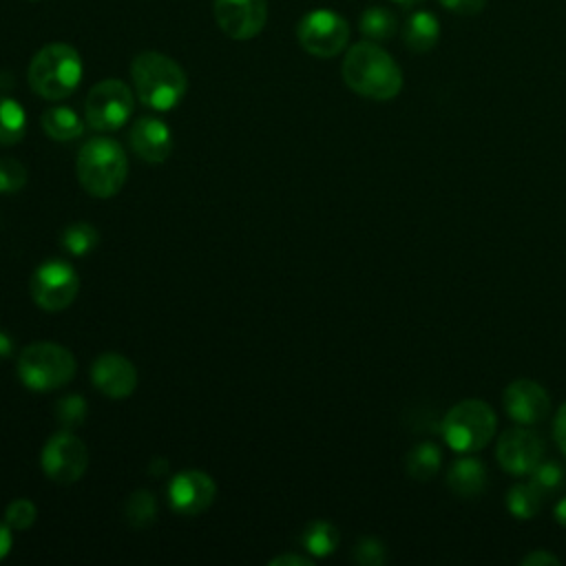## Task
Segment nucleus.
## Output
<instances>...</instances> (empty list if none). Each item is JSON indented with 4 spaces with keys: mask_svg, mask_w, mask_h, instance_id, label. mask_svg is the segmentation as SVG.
<instances>
[{
    "mask_svg": "<svg viewBox=\"0 0 566 566\" xmlns=\"http://www.w3.org/2000/svg\"><path fill=\"white\" fill-rule=\"evenodd\" d=\"M18 376L33 391H53L75 376V358L57 343H31L18 358Z\"/></svg>",
    "mask_w": 566,
    "mask_h": 566,
    "instance_id": "6",
    "label": "nucleus"
},
{
    "mask_svg": "<svg viewBox=\"0 0 566 566\" xmlns=\"http://www.w3.org/2000/svg\"><path fill=\"white\" fill-rule=\"evenodd\" d=\"M133 113V91L122 80H102L97 82L84 102V115L91 128L95 130H117L122 128Z\"/></svg>",
    "mask_w": 566,
    "mask_h": 566,
    "instance_id": "7",
    "label": "nucleus"
},
{
    "mask_svg": "<svg viewBox=\"0 0 566 566\" xmlns=\"http://www.w3.org/2000/svg\"><path fill=\"white\" fill-rule=\"evenodd\" d=\"M29 84L35 95L57 102L69 97L82 80V57L66 42L42 46L29 62Z\"/></svg>",
    "mask_w": 566,
    "mask_h": 566,
    "instance_id": "4",
    "label": "nucleus"
},
{
    "mask_svg": "<svg viewBox=\"0 0 566 566\" xmlns=\"http://www.w3.org/2000/svg\"><path fill=\"white\" fill-rule=\"evenodd\" d=\"M93 385L108 398H126L137 387V369L122 354L106 352L91 367Z\"/></svg>",
    "mask_w": 566,
    "mask_h": 566,
    "instance_id": "15",
    "label": "nucleus"
},
{
    "mask_svg": "<svg viewBox=\"0 0 566 566\" xmlns=\"http://www.w3.org/2000/svg\"><path fill=\"white\" fill-rule=\"evenodd\" d=\"M442 467V451L436 442H418L409 449L407 458H405V471L409 478L424 482L431 480Z\"/></svg>",
    "mask_w": 566,
    "mask_h": 566,
    "instance_id": "20",
    "label": "nucleus"
},
{
    "mask_svg": "<svg viewBox=\"0 0 566 566\" xmlns=\"http://www.w3.org/2000/svg\"><path fill=\"white\" fill-rule=\"evenodd\" d=\"M402 40H405L407 49H411L413 53L431 51L440 40L438 18L424 9L413 11L402 27Z\"/></svg>",
    "mask_w": 566,
    "mask_h": 566,
    "instance_id": "18",
    "label": "nucleus"
},
{
    "mask_svg": "<svg viewBox=\"0 0 566 566\" xmlns=\"http://www.w3.org/2000/svg\"><path fill=\"white\" fill-rule=\"evenodd\" d=\"M440 4L451 11V13H460V15H475L484 9L486 0H440Z\"/></svg>",
    "mask_w": 566,
    "mask_h": 566,
    "instance_id": "32",
    "label": "nucleus"
},
{
    "mask_svg": "<svg viewBox=\"0 0 566 566\" xmlns=\"http://www.w3.org/2000/svg\"><path fill=\"white\" fill-rule=\"evenodd\" d=\"M130 77L137 97L155 111L175 108L188 88L184 69L159 51H142L135 55L130 62Z\"/></svg>",
    "mask_w": 566,
    "mask_h": 566,
    "instance_id": "2",
    "label": "nucleus"
},
{
    "mask_svg": "<svg viewBox=\"0 0 566 566\" xmlns=\"http://www.w3.org/2000/svg\"><path fill=\"white\" fill-rule=\"evenodd\" d=\"M548 564L559 566V557L544 548H535L522 557V566H548Z\"/></svg>",
    "mask_w": 566,
    "mask_h": 566,
    "instance_id": "33",
    "label": "nucleus"
},
{
    "mask_svg": "<svg viewBox=\"0 0 566 566\" xmlns=\"http://www.w3.org/2000/svg\"><path fill=\"white\" fill-rule=\"evenodd\" d=\"M447 486L462 500L480 497L486 489V467L482 460L464 455L451 462L447 471Z\"/></svg>",
    "mask_w": 566,
    "mask_h": 566,
    "instance_id": "17",
    "label": "nucleus"
},
{
    "mask_svg": "<svg viewBox=\"0 0 566 566\" xmlns=\"http://www.w3.org/2000/svg\"><path fill=\"white\" fill-rule=\"evenodd\" d=\"M542 455V438L526 424L506 429L495 444V458L500 467L511 475H531Z\"/></svg>",
    "mask_w": 566,
    "mask_h": 566,
    "instance_id": "11",
    "label": "nucleus"
},
{
    "mask_svg": "<svg viewBox=\"0 0 566 566\" xmlns=\"http://www.w3.org/2000/svg\"><path fill=\"white\" fill-rule=\"evenodd\" d=\"M214 20L232 40H250L259 35L268 20L265 0H214Z\"/></svg>",
    "mask_w": 566,
    "mask_h": 566,
    "instance_id": "12",
    "label": "nucleus"
},
{
    "mask_svg": "<svg viewBox=\"0 0 566 566\" xmlns=\"http://www.w3.org/2000/svg\"><path fill=\"white\" fill-rule=\"evenodd\" d=\"M55 418L66 429L80 427L86 418V400L82 396H64L62 400H57Z\"/></svg>",
    "mask_w": 566,
    "mask_h": 566,
    "instance_id": "28",
    "label": "nucleus"
},
{
    "mask_svg": "<svg viewBox=\"0 0 566 566\" xmlns=\"http://www.w3.org/2000/svg\"><path fill=\"white\" fill-rule=\"evenodd\" d=\"M38 517V509L31 500H24V497H18L13 500L7 511H4V520L7 524L13 528V531H27Z\"/></svg>",
    "mask_w": 566,
    "mask_h": 566,
    "instance_id": "29",
    "label": "nucleus"
},
{
    "mask_svg": "<svg viewBox=\"0 0 566 566\" xmlns=\"http://www.w3.org/2000/svg\"><path fill=\"white\" fill-rule=\"evenodd\" d=\"M358 29L360 33L371 40V42H382V40H389L396 29H398V20L396 15L385 9V7H369L363 11L360 20H358Z\"/></svg>",
    "mask_w": 566,
    "mask_h": 566,
    "instance_id": "22",
    "label": "nucleus"
},
{
    "mask_svg": "<svg viewBox=\"0 0 566 566\" xmlns=\"http://www.w3.org/2000/svg\"><path fill=\"white\" fill-rule=\"evenodd\" d=\"M150 471H153L155 475H161V473H166V471H168V462H166V460H161V458H157V460H153Z\"/></svg>",
    "mask_w": 566,
    "mask_h": 566,
    "instance_id": "39",
    "label": "nucleus"
},
{
    "mask_svg": "<svg viewBox=\"0 0 566 566\" xmlns=\"http://www.w3.org/2000/svg\"><path fill=\"white\" fill-rule=\"evenodd\" d=\"M338 531L334 524L325 522V520H316L312 524L305 526L303 531V546L307 548V553H312L314 557H327L336 551L338 546Z\"/></svg>",
    "mask_w": 566,
    "mask_h": 566,
    "instance_id": "23",
    "label": "nucleus"
},
{
    "mask_svg": "<svg viewBox=\"0 0 566 566\" xmlns=\"http://www.w3.org/2000/svg\"><path fill=\"white\" fill-rule=\"evenodd\" d=\"M42 130L55 142H69L84 133V124L80 115L69 106H51L40 117Z\"/></svg>",
    "mask_w": 566,
    "mask_h": 566,
    "instance_id": "19",
    "label": "nucleus"
},
{
    "mask_svg": "<svg viewBox=\"0 0 566 566\" xmlns=\"http://www.w3.org/2000/svg\"><path fill=\"white\" fill-rule=\"evenodd\" d=\"M553 515H555V522H557L559 526H564V528H566V495L555 504Z\"/></svg>",
    "mask_w": 566,
    "mask_h": 566,
    "instance_id": "37",
    "label": "nucleus"
},
{
    "mask_svg": "<svg viewBox=\"0 0 566 566\" xmlns=\"http://www.w3.org/2000/svg\"><path fill=\"white\" fill-rule=\"evenodd\" d=\"M11 352H13V343H11L9 334L0 332V358H7Z\"/></svg>",
    "mask_w": 566,
    "mask_h": 566,
    "instance_id": "38",
    "label": "nucleus"
},
{
    "mask_svg": "<svg viewBox=\"0 0 566 566\" xmlns=\"http://www.w3.org/2000/svg\"><path fill=\"white\" fill-rule=\"evenodd\" d=\"M394 2H398V4H402V7H413V4H418L420 0H394Z\"/></svg>",
    "mask_w": 566,
    "mask_h": 566,
    "instance_id": "40",
    "label": "nucleus"
},
{
    "mask_svg": "<svg viewBox=\"0 0 566 566\" xmlns=\"http://www.w3.org/2000/svg\"><path fill=\"white\" fill-rule=\"evenodd\" d=\"M340 71L345 84L367 99L387 102L402 91L400 66L382 46L374 44L371 40L349 46Z\"/></svg>",
    "mask_w": 566,
    "mask_h": 566,
    "instance_id": "1",
    "label": "nucleus"
},
{
    "mask_svg": "<svg viewBox=\"0 0 566 566\" xmlns=\"http://www.w3.org/2000/svg\"><path fill=\"white\" fill-rule=\"evenodd\" d=\"M272 566H283V564H296V566H312V559L310 557H301V555H279V557H272L270 559Z\"/></svg>",
    "mask_w": 566,
    "mask_h": 566,
    "instance_id": "35",
    "label": "nucleus"
},
{
    "mask_svg": "<svg viewBox=\"0 0 566 566\" xmlns=\"http://www.w3.org/2000/svg\"><path fill=\"white\" fill-rule=\"evenodd\" d=\"M128 137H130L133 150L144 161H150V164L166 161L170 150H172V133L157 117H139L133 124Z\"/></svg>",
    "mask_w": 566,
    "mask_h": 566,
    "instance_id": "16",
    "label": "nucleus"
},
{
    "mask_svg": "<svg viewBox=\"0 0 566 566\" xmlns=\"http://www.w3.org/2000/svg\"><path fill=\"white\" fill-rule=\"evenodd\" d=\"M296 38L303 51L314 57L338 55L349 40V24L343 15L329 9H314L305 13L296 27Z\"/></svg>",
    "mask_w": 566,
    "mask_h": 566,
    "instance_id": "8",
    "label": "nucleus"
},
{
    "mask_svg": "<svg viewBox=\"0 0 566 566\" xmlns=\"http://www.w3.org/2000/svg\"><path fill=\"white\" fill-rule=\"evenodd\" d=\"M77 181L82 188L99 199L113 197L126 181L128 159L124 148L108 137H93L84 142L77 153Z\"/></svg>",
    "mask_w": 566,
    "mask_h": 566,
    "instance_id": "3",
    "label": "nucleus"
},
{
    "mask_svg": "<svg viewBox=\"0 0 566 566\" xmlns=\"http://www.w3.org/2000/svg\"><path fill=\"white\" fill-rule=\"evenodd\" d=\"M27 133V113L24 108L11 99L0 97V144H18Z\"/></svg>",
    "mask_w": 566,
    "mask_h": 566,
    "instance_id": "24",
    "label": "nucleus"
},
{
    "mask_svg": "<svg viewBox=\"0 0 566 566\" xmlns=\"http://www.w3.org/2000/svg\"><path fill=\"white\" fill-rule=\"evenodd\" d=\"M553 438L559 447V451L566 455V402L557 409L555 420H553Z\"/></svg>",
    "mask_w": 566,
    "mask_h": 566,
    "instance_id": "34",
    "label": "nucleus"
},
{
    "mask_svg": "<svg viewBox=\"0 0 566 566\" xmlns=\"http://www.w3.org/2000/svg\"><path fill=\"white\" fill-rule=\"evenodd\" d=\"M352 559L356 564L363 566H380L385 562V546L380 539L376 537H363L354 551H352Z\"/></svg>",
    "mask_w": 566,
    "mask_h": 566,
    "instance_id": "31",
    "label": "nucleus"
},
{
    "mask_svg": "<svg viewBox=\"0 0 566 566\" xmlns=\"http://www.w3.org/2000/svg\"><path fill=\"white\" fill-rule=\"evenodd\" d=\"M544 495L535 489L533 482L513 484L506 493V509L517 520H531L539 513Z\"/></svg>",
    "mask_w": 566,
    "mask_h": 566,
    "instance_id": "21",
    "label": "nucleus"
},
{
    "mask_svg": "<svg viewBox=\"0 0 566 566\" xmlns=\"http://www.w3.org/2000/svg\"><path fill=\"white\" fill-rule=\"evenodd\" d=\"M217 493L214 480L203 471H181L168 484L170 506L181 515L203 513Z\"/></svg>",
    "mask_w": 566,
    "mask_h": 566,
    "instance_id": "14",
    "label": "nucleus"
},
{
    "mask_svg": "<svg viewBox=\"0 0 566 566\" xmlns=\"http://www.w3.org/2000/svg\"><path fill=\"white\" fill-rule=\"evenodd\" d=\"M502 402L509 418L526 427L542 422L551 411L548 391L531 378H517L509 382L502 394Z\"/></svg>",
    "mask_w": 566,
    "mask_h": 566,
    "instance_id": "13",
    "label": "nucleus"
},
{
    "mask_svg": "<svg viewBox=\"0 0 566 566\" xmlns=\"http://www.w3.org/2000/svg\"><path fill=\"white\" fill-rule=\"evenodd\" d=\"M124 513H126V520L130 526L135 528H144L146 524H150L155 520V513H157V502L153 497V493L148 491H135L128 495L126 500V506H124Z\"/></svg>",
    "mask_w": 566,
    "mask_h": 566,
    "instance_id": "26",
    "label": "nucleus"
},
{
    "mask_svg": "<svg viewBox=\"0 0 566 566\" xmlns=\"http://www.w3.org/2000/svg\"><path fill=\"white\" fill-rule=\"evenodd\" d=\"M27 184V168L13 157H0V192H18Z\"/></svg>",
    "mask_w": 566,
    "mask_h": 566,
    "instance_id": "30",
    "label": "nucleus"
},
{
    "mask_svg": "<svg viewBox=\"0 0 566 566\" xmlns=\"http://www.w3.org/2000/svg\"><path fill=\"white\" fill-rule=\"evenodd\" d=\"M11 526L7 522H0V559L11 551V544H13V537H11Z\"/></svg>",
    "mask_w": 566,
    "mask_h": 566,
    "instance_id": "36",
    "label": "nucleus"
},
{
    "mask_svg": "<svg viewBox=\"0 0 566 566\" xmlns=\"http://www.w3.org/2000/svg\"><path fill=\"white\" fill-rule=\"evenodd\" d=\"M29 290L38 307L46 312H60L73 303L80 290V276L71 263L53 259L33 272Z\"/></svg>",
    "mask_w": 566,
    "mask_h": 566,
    "instance_id": "9",
    "label": "nucleus"
},
{
    "mask_svg": "<svg viewBox=\"0 0 566 566\" xmlns=\"http://www.w3.org/2000/svg\"><path fill=\"white\" fill-rule=\"evenodd\" d=\"M497 418L489 402L467 398L455 402L440 422V433L449 449L458 453H473L484 449L495 436Z\"/></svg>",
    "mask_w": 566,
    "mask_h": 566,
    "instance_id": "5",
    "label": "nucleus"
},
{
    "mask_svg": "<svg viewBox=\"0 0 566 566\" xmlns=\"http://www.w3.org/2000/svg\"><path fill=\"white\" fill-rule=\"evenodd\" d=\"M62 245L75 254V256H82V254H88L97 241H99V234H97V228L86 223V221H77V223H71L64 228L62 237H60Z\"/></svg>",
    "mask_w": 566,
    "mask_h": 566,
    "instance_id": "25",
    "label": "nucleus"
},
{
    "mask_svg": "<svg viewBox=\"0 0 566 566\" xmlns=\"http://www.w3.org/2000/svg\"><path fill=\"white\" fill-rule=\"evenodd\" d=\"M566 480V473H564V467L548 458V460H539L537 467L531 471V482L535 484V489L542 493V495H551L555 491L562 489Z\"/></svg>",
    "mask_w": 566,
    "mask_h": 566,
    "instance_id": "27",
    "label": "nucleus"
},
{
    "mask_svg": "<svg viewBox=\"0 0 566 566\" xmlns=\"http://www.w3.org/2000/svg\"><path fill=\"white\" fill-rule=\"evenodd\" d=\"M88 451L71 431H60L49 438L42 449V471L60 484H71L84 475Z\"/></svg>",
    "mask_w": 566,
    "mask_h": 566,
    "instance_id": "10",
    "label": "nucleus"
}]
</instances>
